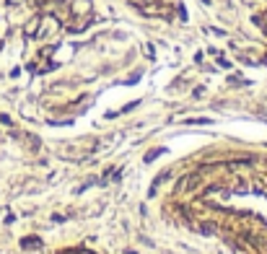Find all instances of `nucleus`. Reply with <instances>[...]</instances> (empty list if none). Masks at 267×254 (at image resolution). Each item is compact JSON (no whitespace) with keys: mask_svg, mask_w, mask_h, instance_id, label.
<instances>
[{"mask_svg":"<svg viewBox=\"0 0 267 254\" xmlns=\"http://www.w3.org/2000/svg\"><path fill=\"white\" fill-rule=\"evenodd\" d=\"M70 13L75 18H88L94 13V3L91 0H70Z\"/></svg>","mask_w":267,"mask_h":254,"instance_id":"nucleus-1","label":"nucleus"},{"mask_svg":"<svg viewBox=\"0 0 267 254\" xmlns=\"http://www.w3.org/2000/svg\"><path fill=\"white\" fill-rule=\"evenodd\" d=\"M140 13L143 16H171V8H166L161 3H145V6H140Z\"/></svg>","mask_w":267,"mask_h":254,"instance_id":"nucleus-2","label":"nucleus"},{"mask_svg":"<svg viewBox=\"0 0 267 254\" xmlns=\"http://www.w3.org/2000/svg\"><path fill=\"white\" fill-rule=\"evenodd\" d=\"M39 26H42V16L39 13H36V16H31L26 24H24V36H36V34H39Z\"/></svg>","mask_w":267,"mask_h":254,"instance_id":"nucleus-3","label":"nucleus"},{"mask_svg":"<svg viewBox=\"0 0 267 254\" xmlns=\"http://www.w3.org/2000/svg\"><path fill=\"white\" fill-rule=\"evenodd\" d=\"M88 24H91V16H88V18H73V21L68 24V31H73V34H78V31H83V29H88Z\"/></svg>","mask_w":267,"mask_h":254,"instance_id":"nucleus-4","label":"nucleus"},{"mask_svg":"<svg viewBox=\"0 0 267 254\" xmlns=\"http://www.w3.org/2000/svg\"><path fill=\"white\" fill-rule=\"evenodd\" d=\"M21 246H24V249H39V246H42V241L36 239V236H26V239L21 241Z\"/></svg>","mask_w":267,"mask_h":254,"instance_id":"nucleus-5","label":"nucleus"},{"mask_svg":"<svg viewBox=\"0 0 267 254\" xmlns=\"http://www.w3.org/2000/svg\"><path fill=\"white\" fill-rule=\"evenodd\" d=\"M0 47H3V41H0Z\"/></svg>","mask_w":267,"mask_h":254,"instance_id":"nucleus-6","label":"nucleus"}]
</instances>
